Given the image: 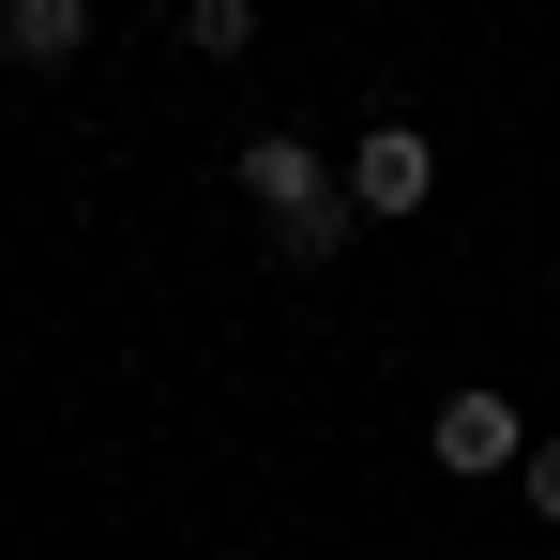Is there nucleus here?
Instances as JSON below:
<instances>
[{"mask_svg": "<svg viewBox=\"0 0 560 560\" xmlns=\"http://www.w3.org/2000/svg\"><path fill=\"white\" fill-rule=\"evenodd\" d=\"M183 46L197 61H243L258 46V0H183Z\"/></svg>", "mask_w": 560, "mask_h": 560, "instance_id": "5", "label": "nucleus"}, {"mask_svg": "<svg viewBox=\"0 0 560 560\" xmlns=\"http://www.w3.org/2000/svg\"><path fill=\"white\" fill-rule=\"evenodd\" d=\"M424 455L455 469V485H515V469H530V409H515L500 378H469V394H440V424H424Z\"/></svg>", "mask_w": 560, "mask_h": 560, "instance_id": "2", "label": "nucleus"}, {"mask_svg": "<svg viewBox=\"0 0 560 560\" xmlns=\"http://www.w3.org/2000/svg\"><path fill=\"white\" fill-rule=\"evenodd\" d=\"M243 212L273 228L288 273H334V258L364 243V197H349V167H334L318 137H243Z\"/></svg>", "mask_w": 560, "mask_h": 560, "instance_id": "1", "label": "nucleus"}, {"mask_svg": "<svg viewBox=\"0 0 560 560\" xmlns=\"http://www.w3.org/2000/svg\"><path fill=\"white\" fill-rule=\"evenodd\" d=\"M515 500H530V515L560 530V440H530V469H515Z\"/></svg>", "mask_w": 560, "mask_h": 560, "instance_id": "6", "label": "nucleus"}, {"mask_svg": "<svg viewBox=\"0 0 560 560\" xmlns=\"http://www.w3.org/2000/svg\"><path fill=\"white\" fill-rule=\"evenodd\" d=\"M77 46H92V0H0V61L46 77V61H77Z\"/></svg>", "mask_w": 560, "mask_h": 560, "instance_id": "4", "label": "nucleus"}, {"mask_svg": "<svg viewBox=\"0 0 560 560\" xmlns=\"http://www.w3.org/2000/svg\"><path fill=\"white\" fill-rule=\"evenodd\" d=\"M349 197H364V228L424 212V197H440V137H424V121H364V137H349Z\"/></svg>", "mask_w": 560, "mask_h": 560, "instance_id": "3", "label": "nucleus"}]
</instances>
